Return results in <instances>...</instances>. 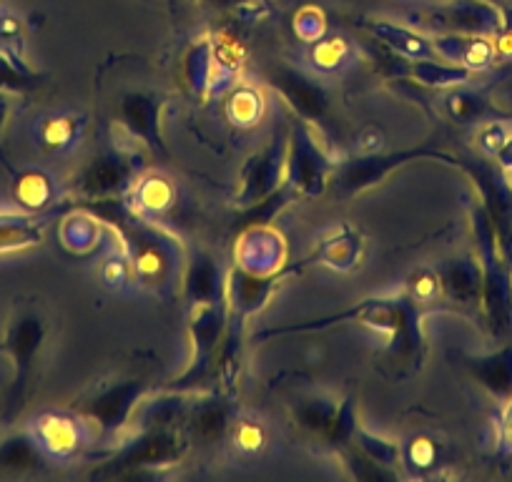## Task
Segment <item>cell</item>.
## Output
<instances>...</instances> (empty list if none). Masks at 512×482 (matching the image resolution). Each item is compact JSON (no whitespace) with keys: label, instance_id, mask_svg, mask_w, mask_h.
<instances>
[{"label":"cell","instance_id":"1","mask_svg":"<svg viewBox=\"0 0 512 482\" xmlns=\"http://www.w3.org/2000/svg\"><path fill=\"white\" fill-rule=\"evenodd\" d=\"M422 317H425V304L417 302L405 289V292L392 294V297L362 299V302H354L352 307L327 314V317L309 319V322H294L287 324V327L262 329V332L254 334V342L284 337V334L322 332V329L337 327V324L354 322L387 334V354H390L395 365L420 370L427 354Z\"/></svg>","mask_w":512,"mask_h":482},{"label":"cell","instance_id":"2","mask_svg":"<svg viewBox=\"0 0 512 482\" xmlns=\"http://www.w3.org/2000/svg\"><path fill=\"white\" fill-rule=\"evenodd\" d=\"M191 450V440L181 425H146L123 440L93 477H126L141 470L179 465Z\"/></svg>","mask_w":512,"mask_h":482},{"label":"cell","instance_id":"3","mask_svg":"<svg viewBox=\"0 0 512 482\" xmlns=\"http://www.w3.org/2000/svg\"><path fill=\"white\" fill-rule=\"evenodd\" d=\"M229 324V299L214 304H196L189 307V334H191V362L174 382L164 387L169 392H199L206 382L214 380L216 357H219L221 339Z\"/></svg>","mask_w":512,"mask_h":482},{"label":"cell","instance_id":"4","mask_svg":"<svg viewBox=\"0 0 512 482\" xmlns=\"http://www.w3.org/2000/svg\"><path fill=\"white\" fill-rule=\"evenodd\" d=\"M415 161H442V164L460 166L457 156H452L445 149H437V146H417V149L387 151V154H364L347 161H337L329 186L342 199H352V196L382 184L392 171L415 164Z\"/></svg>","mask_w":512,"mask_h":482},{"label":"cell","instance_id":"5","mask_svg":"<svg viewBox=\"0 0 512 482\" xmlns=\"http://www.w3.org/2000/svg\"><path fill=\"white\" fill-rule=\"evenodd\" d=\"M146 390H149V382L141 380V377L108 382V385L98 387L93 395H88L86 400L73 405L71 412H76L86 422V427H96L98 440L113 442L126 430L128 422H134Z\"/></svg>","mask_w":512,"mask_h":482},{"label":"cell","instance_id":"6","mask_svg":"<svg viewBox=\"0 0 512 482\" xmlns=\"http://www.w3.org/2000/svg\"><path fill=\"white\" fill-rule=\"evenodd\" d=\"M337 161L317 141V131L297 118L289 124V151L284 184L297 194V199H317L327 194Z\"/></svg>","mask_w":512,"mask_h":482},{"label":"cell","instance_id":"7","mask_svg":"<svg viewBox=\"0 0 512 482\" xmlns=\"http://www.w3.org/2000/svg\"><path fill=\"white\" fill-rule=\"evenodd\" d=\"M287 151H289V124L274 126L262 146L251 151L241 164L236 176L234 201L239 209L259 204L267 196H272L284 184V171H287Z\"/></svg>","mask_w":512,"mask_h":482},{"label":"cell","instance_id":"8","mask_svg":"<svg viewBox=\"0 0 512 482\" xmlns=\"http://www.w3.org/2000/svg\"><path fill=\"white\" fill-rule=\"evenodd\" d=\"M267 83L284 98L294 116L307 121L317 134L327 136L334 129V98L319 78L289 63H274L267 71Z\"/></svg>","mask_w":512,"mask_h":482},{"label":"cell","instance_id":"9","mask_svg":"<svg viewBox=\"0 0 512 482\" xmlns=\"http://www.w3.org/2000/svg\"><path fill=\"white\" fill-rule=\"evenodd\" d=\"M309 264H317V259L309 254V257L299 259V262H287L282 269L272 274H256L249 269L234 267L226 272V299H229V312L236 317H244L249 322L254 314L262 312L269 302H272L274 292L282 287L287 279L302 274Z\"/></svg>","mask_w":512,"mask_h":482},{"label":"cell","instance_id":"10","mask_svg":"<svg viewBox=\"0 0 512 482\" xmlns=\"http://www.w3.org/2000/svg\"><path fill=\"white\" fill-rule=\"evenodd\" d=\"M294 417H297V425L304 432L319 437L322 442L332 445L334 450L349 445L354 427L359 425L352 397H344L342 402L304 400L294 412Z\"/></svg>","mask_w":512,"mask_h":482},{"label":"cell","instance_id":"11","mask_svg":"<svg viewBox=\"0 0 512 482\" xmlns=\"http://www.w3.org/2000/svg\"><path fill=\"white\" fill-rule=\"evenodd\" d=\"M136 176L134 164L121 154H103L98 159L88 161L76 176H73L71 189L81 201L91 199H111V196H126L134 186Z\"/></svg>","mask_w":512,"mask_h":482},{"label":"cell","instance_id":"12","mask_svg":"<svg viewBox=\"0 0 512 482\" xmlns=\"http://www.w3.org/2000/svg\"><path fill=\"white\" fill-rule=\"evenodd\" d=\"M161 108H164L161 98L144 91H131L118 101V124L128 131V136L139 139L156 156L166 159L169 151H166L164 131H161Z\"/></svg>","mask_w":512,"mask_h":482},{"label":"cell","instance_id":"13","mask_svg":"<svg viewBox=\"0 0 512 482\" xmlns=\"http://www.w3.org/2000/svg\"><path fill=\"white\" fill-rule=\"evenodd\" d=\"M234 264L256 274H272L287 264V241L272 224L246 226L239 231Z\"/></svg>","mask_w":512,"mask_h":482},{"label":"cell","instance_id":"14","mask_svg":"<svg viewBox=\"0 0 512 482\" xmlns=\"http://www.w3.org/2000/svg\"><path fill=\"white\" fill-rule=\"evenodd\" d=\"M31 435L51 460H68L76 457L88 445L86 422L76 412H46L33 420Z\"/></svg>","mask_w":512,"mask_h":482},{"label":"cell","instance_id":"15","mask_svg":"<svg viewBox=\"0 0 512 482\" xmlns=\"http://www.w3.org/2000/svg\"><path fill=\"white\" fill-rule=\"evenodd\" d=\"M231 425V397L224 392L214 390L211 395H199V392H191L189 405H186L184 420L181 427L189 435L191 445L194 442H211L224 440L226 430Z\"/></svg>","mask_w":512,"mask_h":482},{"label":"cell","instance_id":"16","mask_svg":"<svg viewBox=\"0 0 512 482\" xmlns=\"http://www.w3.org/2000/svg\"><path fill=\"white\" fill-rule=\"evenodd\" d=\"M384 76H397L415 81L425 88H452L470 78V68L447 63L442 58H402L384 48Z\"/></svg>","mask_w":512,"mask_h":482},{"label":"cell","instance_id":"17","mask_svg":"<svg viewBox=\"0 0 512 482\" xmlns=\"http://www.w3.org/2000/svg\"><path fill=\"white\" fill-rule=\"evenodd\" d=\"M181 292H184V299L189 307L226 302V272L209 252L196 249L186 259L184 277H181Z\"/></svg>","mask_w":512,"mask_h":482},{"label":"cell","instance_id":"18","mask_svg":"<svg viewBox=\"0 0 512 482\" xmlns=\"http://www.w3.org/2000/svg\"><path fill=\"white\" fill-rule=\"evenodd\" d=\"M46 337V324L36 312H23L13 319L11 329L6 334V349L11 352L13 365H16V397L23 395L28 385V377L33 370V359L41 349Z\"/></svg>","mask_w":512,"mask_h":482},{"label":"cell","instance_id":"19","mask_svg":"<svg viewBox=\"0 0 512 482\" xmlns=\"http://www.w3.org/2000/svg\"><path fill=\"white\" fill-rule=\"evenodd\" d=\"M440 297L447 302L472 307L482 302V269L472 259H450L435 269Z\"/></svg>","mask_w":512,"mask_h":482},{"label":"cell","instance_id":"20","mask_svg":"<svg viewBox=\"0 0 512 482\" xmlns=\"http://www.w3.org/2000/svg\"><path fill=\"white\" fill-rule=\"evenodd\" d=\"M435 51L442 61L457 63L470 71L485 68L495 58V43L485 38V33H450V36L432 38Z\"/></svg>","mask_w":512,"mask_h":482},{"label":"cell","instance_id":"21","mask_svg":"<svg viewBox=\"0 0 512 482\" xmlns=\"http://www.w3.org/2000/svg\"><path fill=\"white\" fill-rule=\"evenodd\" d=\"M374 41L387 51L397 53L402 58H440L435 51L432 38L422 36V33L412 31V28L400 26L392 21H367L364 23Z\"/></svg>","mask_w":512,"mask_h":482},{"label":"cell","instance_id":"22","mask_svg":"<svg viewBox=\"0 0 512 482\" xmlns=\"http://www.w3.org/2000/svg\"><path fill=\"white\" fill-rule=\"evenodd\" d=\"M362 249V234L354 226L342 224L339 229H334L332 234L319 241L317 247H314L312 257L317 259V264H324V267L337 269V272H349L362 259Z\"/></svg>","mask_w":512,"mask_h":482},{"label":"cell","instance_id":"23","mask_svg":"<svg viewBox=\"0 0 512 482\" xmlns=\"http://www.w3.org/2000/svg\"><path fill=\"white\" fill-rule=\"evenodd\" d=\"M46 236V219L21 214L0 216V254L38 247Z\"/></svg>","mask_w":512,"mask_h":482},{"label":"cell","instance_id":"24","mask_svg":"<svg viewBox=\"0 0 512 482\" xmlns=\"http://www.w3.org/2000/svg\"><path fill=\"white\" fill-rule=\"evenodd\" d=\"M128 204L134 206L139 214L156 216L164 214L171 204H174V186L164 176H141L134 181V186L126 194Z\"/></svg>","mask_w":512,"mask_h":482},{"label":"cell","instance_id":"25","mask_svg":"<svg viewBox=\"0 0 512 482\" xmlns=\"http://www.w3.org/2000/svg\"><path fill=\"white\" fill-rule=\"evenodd\" d=\"M216 71H219V61H216L214 41H211L209 36H201L184 58L186 83L191 86V91L204 96V93L214 86Z\"/></svg>","mask_w":512,"mask_h":482},{"label":"cell","instance_id":"26","mask_svg":"<svg viewBox=\"0 0 512 482\" xmlns=\"http://www.w3.org/2000/svg\"><path fill=\"white\" fill-rule=\"evenodd\" d=\"M472 377L485 385L492 395L507 397L512 392V352L492 354V357H470L467 359Z\"/></svg>","mask_w":512,"mask_h":482},{"label":"cell","instance_id":"27","mask_svg":"<svg viewBox=\"0 0 512 482\" xmlns=\"http://www.w3.org/2000/svg\"><path fill=\"white\" fill-rule=\"evenodd\" d=\"M46 460V452L36 442V437L28 432H18V435L0 440V470L8 472H23L33 470Z\"/></svg>","mask_w":512,"mask_h":482},{"label":"cell","instance_id":"28","mask_svg":"<svg viewBox=\"0 0 512 482\" xmlns=\"http://www.w3.org/2000/svg\"><path fill=\"white\" fill-rule=\"evenodd\" d=\"M61 239L66 247L73 249V252H86V249H93L98 241V219L83 209L73 211L71 216L63 219Z\"/></svg>","mask_w":512,"mask_h":482},{"label":"cell","instance_id":"29","mask_svg":"<svg viewBox=\"0 0 512 482\" xmlns=\"http://www.w3.org/2000/svg\"><path fill=\"white\" fill-rule=\"evenodd\" d=\"M352 445L357 447V450H362L369 460H374L382 467H390V470H395L397 462H402V447L397 445V442L372 435V432L364 430L362 425L354 427Z\"/></svg>","mask_w":512,"mask_h":482},{"label":"cell","instance_id":"30","mask_svg":"<svg viewBox=\"0 0 512 482\" xmlns=\"http://www.w3.org/2000/svg\"><path fill=\"white\" fill-rule=\"evenodd\" d=\"M226 111L236 126H251L264 116V96L254 88H236L226 101Z\"/></svg>","mask_w":512,"mask_h":482},{"label":"cell","instance_id":"31","mask_svg":"<svg viewBox=\"0 0 512 482\" xmlns=\"http://www.w3.org/2000/svg\"><path fill=\"white\" fill-rule=\"evenodd\" d=\"M38 81L23 63H18L11 53L0 48V91L26 93L36 88Z\"/></svg>","mask_w":512,"mask_h":482},{"label":"cell","instance_id":"32","mask_svg":"<svg viewBox=\"0 0 512 482\" xmlns=\"http://www.w3.org/2000/svg\"><path fill=\"white\" fill-rule=\"evenodd\" d=\"M437 447L430 437H412L405 447H402V462L410 467L412 472H422L427 467L435 465Z\"/></svg>","mask_w":512,"mask_h":482},{"label":"cell","instance_id":"33","mask_svg":"<svg viewBox=\"0 0 512 482\" xmlns=\"http://www.w3.org/2000/svg\"><path fill=\"white\" fill-rule=\"evenodd\" d=\"M447 113L450 118L460 121V124H467V121H475L480 118V113L485 111V101L475 93H465V91H452L445 101Z\"/></svg>","mask_w":512,"mask_h":482},{"label":"cell","instance_id":"34","mask_svg":"<svg viewBox=\"0 0 512 482\" xmlns=\"http://www.w3.org/2000/svg\"><path fill=\"white\" fill-rule=\"evenodd\" d=\"M18 199H21V204L31 206V209H41V206L51 201V184L41 174L23 176L18 181Z\"/></svg>","mask_w":512,"mask_h":482},{"label":"cell","instance_id":"35","mask_svg":"<svg viewBox=\"0 0 512 482\" xmlns=\"http://www.w3.org/2000/svg\"><path fill=\"white\" fill-rule=\"evenodd\" d=\"M78 129L73 124V118H48L43 124V144L48 149H66L73 144Z\"/></svg>","mask_w":512,"mask_h":482},{"label":"cell","instance_id":"36","mask_svg":"<svg viewBox=\"0 0 512 482\" xmlns=\"http://www.w3.org/2000/svg\"><path fill=\"white\" fill-rule=\"evenodd\" d=\"M407 292L417 299V302L427 304L430 299L440 297V282H437L435 269H420L417 274H412L410 284H407Z\"/></svg>","mask_w":512,"mask_h":482},{"label":"cell","instance_id":"37","mask_svg":"<svg viewBox=\"0 0 512 482\" xmlns=\"http://www.w3.org/2000/svg\"><path fill=\"white\" fill-rule=\"evenodd\" d=\"M349 46L344 43V38H327V41L319 43V48H314V61L324 68L337 66L342 58H347Z\"/></svg>","mask_w":512,"mask_h":482},{"label":"cell","instance_id":"38","mask_svg":"<svg viewBox=\"0 0 512 482\" xmlns=\"http://www.w3.org/2000/svg\"><path fill=\"white\" fill-rule=\"evenodd\" d=\"M294 26H297V33L304 38V41H319L324 33L322 16H319L317 11H312V8H307Z\"/></svg>","mask_w":512,"mask_h":482},{"label":"cell","instance_id":"39","mask_svg":"<svg viewBox=\"0 0 512 482\" xmlns=\"http://www.w3.org/2000/svg\"><path fill=\"white\" fill-rule=\"evenodd\" d=\"M201 3L216 13H231L241 11V8H254L259 3H269V0H201Z\"/></svg>","mask_w":512,"mask_h":482},{"label":"cell","instance_id":"40","mask_svg":"<svg viewBox=\"0 0 512 482\" xmlns=\"http://www.w3.org/2000/svg\"><path fill=\"white\" fill-rule=\"evenodd\" d=\"M236 440H239V445L246 447V450H256V447H262V442H264L262 427L251 425V422H244V425L239 427V432H236Z\"/></svg>","mask_w":512,"mask_h":482},{"label":"cell","instance_id":"41","mask_svg":"<svg viewBox=\"0 0 512 482\" xmlns=\"http://www.w3.org/2000/svg\"><path fill=\"white\" fill-rule=\"evenodd\" d=\"M18 33H21V26H18L16 18H0V41L16 38Z\"/></svg>","mask_w":512,"mask_h":482},{"label":"cell","instance_id":"42","mask_svg":"<svg viewBox=\"0 0 512 482\" xmlns=\"http://www.w3.org/2000/svg\"><path fill=\"white\" fill-rule=\"evenodd\" d=\"M8 113H11V93L0 91V136H3V129H6Z\"/></svg>","mask_w":512,"mask_h":482},{"label":"cell","instance_id":"43","mask_svg":"<svg viewBox=\"0 0 512 482\" xmlns=\"http://www.w3.org/2000/svg\"><path fill=\"white\" fill-rule=\"evenodd\" d=\"M487 3H495V0H487Z\"/></svg>","mask_w":512,"mask_h":482}]
</instances>
